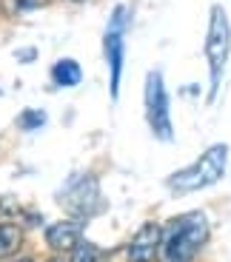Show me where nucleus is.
Masks as SVG:
<instances>
[{
    "label": "nucleus",
    "mask_w": 231,
    "mask_h": 262,
    "mask_svg": "<svg viewBox=\"0 0 231 262\" xmlns=\"http://www.w3.org/2000/svg\"><path fill=\"white\" fill-rule=\"evenodd\" d=\"M212 236V225L203 211H185L163 225L157 262H194Z\"/></svg>",
    "instance_id": "1"
},
{
    "label": "nucleus",
    "mask_w": 231,
    "mask_h": 262,
    "mask_svg": "<svg viewBox=\"0 0 231 262\" xmlns=\"http://www.w3.org/2000/svg\"><path fill=\"white\" fill-rule=\"evenodd\" d=\"M225 165H228V145L214 143V145H208L192 165H185V168L169 174L165 185H169V191L177 194V196L192 194V191H203V188H208V185L223 180Z\"/></svg>",
    "instance_id": "2"
},
{
    "label": "nucleus",
    "mask_w": 231,
    "mask_h": 262,
    "mask_svg": "<svg viewBox=\"0 0 231 262\" xmlns=\"http://www.w3.org/2000/svg\"><path fill=\"white\" fill-rule=\"evenodd\" d=\"M231 54V23L223 6H212L208 12V32H205V60H208V100L217 97L220 80Z\"/></svg>",
    "instance_id": "3"
},
{
    "label": "nucleus",
    "mask_w": 231,
    "mask_h": 262,
    "mask_svg": "<svg viewBox=\"0 0 231 262\" xmlns=\"http://www.w3.org/2000/svg\"><path fill=\"white\" fill-rule=\"evenodd\" d=\"M143 112L145 123L152 134L160 143H172L174 140V125H172V97L165 89V80L160 69H152L143 80Z\"/></svg>",
    "instance_id": "4"
},
{
    "label": "nucleus",
    "mask_w": 231,
    "mask_h": 262,
    "mask_svg": "<svg viewBox=\"0 0 231 262\" xmlns=\"http://www.w3.org/2000/svg\"><path fill=\"white\" fill-rule=\"evenodd\" d=\"M125 23H129V9L114 6V12L109 14L106 32H103V60L109 66L112 100L120 97V80H123V66H125Z\"/></svg>",
    "instance_id": "5"
},
{
    "label": "nucleus",
    "mask_w": 231,
    "mask_h": 262,
    "mask_svg": "<svg viewBox=\"0 0 231 262\" xmlns=\"http://www.w3.org/2000/svg\"><path fill=\"white\" fill-rule=\"evenodd\" d=\"M57 203L72 220H89L103 211V194L92 174H77L57 191Z\"/></svg>",
    "instance_id": "6"
},
{
    "label": "nucleus",
    "mask_w": 231,
    "mask_h": 262,
    "mask_svg": "<svg viewBox=\"0 0 231 262\" xmlns=\"http://www.w3.org/2000/svg\"><path fill=\"white\" fill-rule=\"evenodd\" d=\"M160 236H163V225L157 223H143L137 228V234L132 236L125 259L129 262H154L157 259V248H160Z\"/></svg>",
    "instance_id": "7"
},
{
    "label": "nucleus",
    "mask_w": 231,
    "mask_h": 262,
    "mask_svg": "<svg viewBox=\"0 0 231 262\" xmlns=\"http://www.w3.org/2000/svg\"><path fill=\"white\" fill-rule=\"evenodd\" d=\"M83 239V220H60L46 225V245L54 254H69Z\"/></svg>",
    "instance_id": "8"
},
{
    "label": "nucleus",
    "mask_w": 231,
    "mask_h": 262,
    "mask_svg": "<svg viewBox=\"0 0 231 262\" xmlns=\"http://www.w3.org/2000/svg\"><path fill=\"white\" fill-rule=\"evenodd\" d=\"M49 80H52L57 89H74V85L83 83V66L74 57H60L52 63L49 69Z\"/></svg>",
    "instance_id": "9"
},
{
    "label": "nucleus",
    "mask_w": 231,
    "mask_h": 262,
    "mask_svg": "<svg viewBox=\"0 0 231 262\" xmlns=\"http://www.w3.org/2000/svg\"><path fill=\"white\" fill-rule=\"evenodd\" d=\"M23 228L17 223H0V262H9L20 248H23Z\"/></svg>",
    "instance_id": "10"
},
{
    "label": "nucleus",
    "mask_w": 231,
    "mask_h": 262,
    "mask_svg": "<svg viewBox=\"0 0 231 262\" xmlns=\"http://www.w3.org/2000/svg\"><path fill=\"white\" fill-rule=\"evenodd\" d=\"M52 0H0V17H23L46 9Z\"/></svg>",
    "instance_id": "11"
},
{
    "label": "nucleus",
    "mask_w": 231,
    "mask_h": 262,
    "mask_svg": "<svg viewBox=\"0 0 231 262\" xmlns=\"http://www.w3.org/2000/svg\"><path fill=\"white\" fill-rule=\"evenodd\" d=\"M46 125V112L43 108H23L17 114V128L20 131H37Z\"/></svg>",
    "instance_id": "12"
},
{
    "label": "nucleus",
    "mask_w": 231,
    "mask_h": 262,
    "mask_svg": "<svg viewBox=\"0 0 231 262\" xmlns=\"http://www.w3.org/2000/svg\"><path fill=\"white\" fill-rule=\"evenodd\" d=\"M97 259H100L97 245L86 243V239H80V243L69 251V262H97Z\"/></svg>",
    "instance_id": "13"
},
{
    "label": "nucleus",
    "mask_w": 231,
    "mask_h": 262,
    "mask_svg": "<svg viewBox=\"0 0 231 262\" xmlns=\"http://www.w3.org/2000/svg\"><path fill=\"white\" fill-rule=\"evenodd\" d=\"M9 262H34L32 256H20V259H9Z\"/></svg>",
    "instance_id": "14"
},
{
    "label": "nucleus",
    "mask_w": 231,
    "mask_h": 262,
    "mask_svg": "<svg viewBox=\"0 0 231 262\" xmlns=\"http://www.w3.org/2000/svg\"><path fill=\"white\" fill-rule=\"evenodd\" d=\"M49 262H66V259H63V254H57V256H52Z\"/></svg>",
    "instance_id": "15"
},
{
    "label": "nucleus",
    "mask_w": 231,
    "mask_h": 262,
    "mask_svg": "<svg viewBox=\"0 0 231 262\" xmlns=\"http://www.w3.org/2000/svg\"><path fill=\"white\" fill-rule=\"evenodd\" d=\"M69 3H83V0H69Z\"/></svg>",
    "instance_id": "16"
}]
</instances>
